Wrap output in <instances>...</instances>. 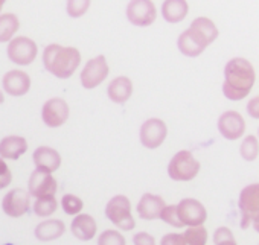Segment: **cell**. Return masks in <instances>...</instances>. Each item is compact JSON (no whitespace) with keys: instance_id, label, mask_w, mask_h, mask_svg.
Returning <instances> with one entry per match:
<instances>
[{"instance_id":"obj_20","label":"cell","mask_w":259,"mask_h":245,"mask_svg":"<svg viewBox=\"0 0 259 245\" xmlns=\"http://www.w3.org/2000/svg\"><path fill=\"white\" fill-rule=\"evenodd\" d=\"M72 234L79 240H92L98 233V224L92 215L79 213L73 218L70 224Z\"/></svg>"},{"instance_id":"obj_24","label":"cell","mask_w":259,"mask_h":245,"mask_svg":"<svg viewBox=\"0 0 259 245\" xmlns=\"http://www.w3.org/2000/svg\"><path fill=\"white\" fill-rule=\"evenodd\" d=\"M20 29V20L16 14H0V43L11 41Z\"/></svg>"},{"instance_id":"obj_5","label":"cell","mask_w":259,"mask_h":245,"mask_svg":"<svg viewBox=\"0 0 259 245\" xmlns=\"http://www.w3.org/2000/svg\"><path fill=\"white\" fill-rule=\"evenodd\" d=\"M201 165L189 150H182L168 163V175L174 181H191L200 174Z\"/></svg>"},{"instance_id":"obj_4","label":"cell","mask_w":259,"mask_h":245,"mask_svg":"<svg viewBox=\"0 0 259 245\" xmlns=\"http://www.w3.org/2000/svg\"><path fill=\"white\" fill-rule=\"evenodd\" d=\"M238 207L241 212V228L247 230L251 225L259 233V183L248 184L239 192Z\"/></svg>"},{"instance_id":"obj_39","label":"cell","mask_w":259,"mask_h":245,"mask_svg":"<svg viewBox=\"0 0 259 245\" xmlns=\"http://www.w3.org/2000/svg\"><path fill=\"white\" fill-rule=\"evenodd\" d=\"M5 245H14V243H5Z\"/></svg>"},{"instance_id":"obj_10","label":"cell","mask_w":259,"mask_h":245,"mask_svg":"<svg viewBox=\"0 0 259 245\" xmlns=\"http://www.w3.org/2000/svg\"><path fill=\"white\" fill-rule=\"evenodd\" d=\"M70 114V107L66 99L63 97H51L43 104L41 108V119L45 125L49 128H60L63 127Z\"/></svg>"},{"instance_id":"obj_28","label":"cell","mask_w":259,"mask_h":245,"mask_svg":"<svg viewBox=\"0 0 259 245\" xmlns=\"http://www.w3.org/2000/svg\"><path fill=\"white\" fill-rule=\"evenodd\" d=\"M61 206H63V210L70 215V216H76L81 213V210L84 209V203L79 197L73 195V193H66L63 195L61 198Z\"/></svg>"},{"instance_id":"obj_9","label":"cell","mask_w":259,"mask_h":245,"mask_svg":"<svg viewBox=\"0 0 259 245\" xmlns=\"http://www.w3.org/2000/svg\"><path fill=\"white\" fill-rule=\"evenodd\" d=\"M126 17L138 28H148L157 19V8L151 0H133L126 7Z\"/></svg>"},{"instance_id":"obj_14","label":"cell","mask_w":259,"mask_h":245,"mask_svg":"<svg viewBox=\"0 0 259 245\" xmlns=\"http://www.w3.org/2000/svg\"><path fill=\"white\" fill-rule=\"evenodd\" d=\"M2 209L11 218H20L26 215L31 209L29 192L22 187L11 189L2 200Z\"/></svg>"},{"instance_id":"obj_19","label":"cell","mask_w":259,"mask_h":245,"mask_svg":"<svg viewBox=\"0 0 259 245\" xmlns=\"http://www.w3.org/2000/svg\"><path fill=\"white\" fill-rule=\"evenodd\" d=\"M133 90H135L133 81L128 76L122 75V76L111 79V82L107 87V96L114 104H125L126 101H130V97H132Z\"/></svg>"},{"instance_id":"obj_23","label":"cell","mask_w":259,"mask_h":245,"mask_svg":"<svg viewBox=\"0 0 259 245\" xmlns=\"http://www.w3.org/2000/svg\"><path fill=\"white\" fill-rule=\"evenodd\" d=\"M189 4L186 0H166L162 5V16L168 23H179L186 19Z\"/></svg>"},{"instance_id":"obj_35","label":"cell","mask_w":259,"mask_h":245,"mask_svg":"<svg viewBox=\"0 0 259 245\" xmlns=\"http://www.w3.org/2000/svg\"><path fill=\"white\" fill-rule=\"evenodd\" d=\"M133 242H135V245H157L156 243V237L153 234L147 233V231L136 233L135 237H133Z\"/></svg>"},{"instance_id":"obj_12","label":"cell","mask_w":259,"mask_h":245,"mask_svg":"<svg viewBox=\"0 0 259 245\" xmlns=\"http://www.w3.org/2000/svg\"><path fill=\"white\" fill-rule=\"evenodd\" d=\"M177 213L183 225L188 227H200L204 225L207 219V210L201 201L195 198H183L177 204Z\"/></svg>"},{"instance_id":"obj_1","label":"cell","mask_w":259,"mask_h":245,"mask_svg":"<svg viewBox=\"0 0 259 245\" xmlns=\"http://www.w3.org/2000/svg\"><path fill=\"white\" fill-rule=\"evenodd\" d=\"M256 82V70L253 64L242 57H235L224 66L223 94L229 101L245 99Z\"/></svg>"},{"instance_id":"obj_16","label":"cell","mask_w":259,"mask_h":245,"mask_svg":"<svg viewBox=\"0 0 259 245\" xmlns=\"http://www.w3.org/2000/svg\"><path fill=\"white\" fill-rule=\"evenodd\" d=\"M32 160H34V165H35V169L38 171H43V172H48V174H54L57 169H60L61 166V154L51 148V146H38L34 154H32Z\"/></svg>"},{"instance_id":"obj_38","label":"cell","mask_w":259,"mask_h":245,"mask_svg":"<svg viewBox=\"0 0 259 245\" xmlns=\"http://www.w3.org/2000/svg\"><path fill=\"white\" fill-rule=\"evenodd\" d=\"M4 5H5V2L4 0H0V13H2V10H4Z\"/></svg>"},{"instance_id":"obj_29","label":"cell","mask_w":259,"mask_h":245,"mask_svg":"<svg viewBox=\"0 0 259 245\" xmlns=\"http://www.w3.org/2000/svg\"><path fill=\"white\" fill-rule=\"evenodd\" d=\"M98 245H126L123 234L119 230H104L98 237Z\"/></svg>"},{"instance_id":"obj_32","label":"cell","mask_w":259,"mask_h":245,"mask_svg":"<svg viewBox=\"0 0 259 245\" xmlns=\"http://www.w3.org/2000/svg\"><path fill=\"white\" fill-rule=\"evenodd\" d=\"M90 4L92 2H89V0H82V2H75V0H70V2H67L66 11L72 19H79L89 11Z\"/></svg>"},{"instance_id":"obj_34","label":"cell","mask_w":259,"mask_h":245,"mask_svg":"<svg viewBox=\"0 0 259 245\" xmlns=\"http://www.w3.org/2000/svg\"><path fill=\"white\" fill-rule=\"evenodd\" d=\"M160 245H186L183 233H166L160 239Z\"/></svg>"},{"instance_id":"obj_37","label":"cell","mask_w":259,"mask_h":245,"mask_svg":"<svg viewBox=\"0 0 259 245\" xmlns=\"http://www.w3.org/2000/svg\"><path fill=\"white\" fill-rule=\"evenodd\" d=\"M5 102V96H4V91L0 90V104H4Z\"/></svg>"},{"instance_id":"obj_3","label":"cell","mask_w":259,"mask_h":245,"mask_svg":"<svg viewBox=\"0 0 259 245\" xmlns=\"http://www.w3.org/2000/svg\"><path fill=\"white\" fill-rule=\"evenodd\" d=\"M45 69L60 79L70 78L81 64V52L73 46L49 44L43 52Z\"/></svg>"},{"instance_id":"obj_21","label":"cell","mask_w":259,"mask_h":245,"mask_svg":"<svg viewBox=\"0 0 259 245\" xmlns=\"http://www.w3.org/2000/svg\"><path fill=\"white\" fill-rule=\"evenodd\" d=\"M28 151V140L22 136H7L0 140V159L19 160Z\"/></svg>"},{"instance_id":"obj_27","label":"cell","mask_w":259,"mask_h":245,"mask_svg":"<svg viewBox=\"0 0 259 245\" xmlns=\"http://www.w3.org/2000/svg\"><path fill=\"white\" fill-rule=\"evenodd\" d=\"M58 209V201L55 197H46V198H38L34 203V212L37 216L48 218L54 215Z\"/></svg>"},{"instance_id":"obj_8","label":"cell","mask_w":259,"mask_h":245,"mask_svg":"<svg viewBox=\"0 0 259 245\" xmlns=\"http://www.w3.org/2000/svg\"><path fill=\"white\" fill-rule=\"evenodd\" d=\"M110 73L108 63L104 55H98L85 63L81 70V85L87 90H93L101 85Z\"/></svg>"},{"instance_id":"obj_33","label":"cell","mask_w":259,"mask_h":245,"mask_svg":"<svg viewBox=\"0 0 259 245\" xmlns=\"http://www.w3.org/2000/svg\"><path fill=\"white\" fill-rule=\"evenodd\" d=\"M11 183H13V172L8 163L4 159H0V190L11 186Z\"/></svg>"},{"instance_id":"obj_30","label":"cell","mask_w":259,"mask_h":245,"mask_svg":"<svg viewBox=\"0 0 259 245\" xmlns=\"http://www.w3.org/2000/svg\"><path fill=\"white\" fill-rule=\"evenodd\" d=\"M160 219H162L163 222H166V224L176 227V228H183V227H185V225L182 224L180 218H179L177 204H169V206L166 204L165 209H163L162 213H160Z\"/></svg>"},{"instance_id":"obj_15","label":"cell","mask_w":259,"mask_h":245,"mask_svg":"<svg viewBox=\"0 0 259 245\" xmlns=\"http://www.w3.org/2000/svg\"><path fill=\"white\" fill-rule=\"evenodd\" d=\"M58 190V183L52 174L43 172L35 169L28 181V192L34 198H46V197H55Z\"/></svg>"},{"instance_id":"obj_17","label":"cell","mask_w":259,"mask_h":245,"mask_svg":"<svg viewBox=\"0 0 259 245\" xmlns=\"http://www.w3.org/2000/svg\"><path fill=\"white\" fill-rule=\"evenodd\" d=\"M4 90L11 96H25L31 90V76L23 70H10L5 73Z\"/></svg>"},{"instance_id":"obj_18","label":"cell","mask_w":259,"mask_h":245,"mask_svg":"<svg viewBox=\"0 0 259 245\" xmlns=\"http://www.w3.org/2000/svg\"><path fill=\"white\" fill-rule=\"evenodd\" d=\"M166 203L160 195L154 193H144L138 203V215L145 221H154L160 218L162 210L165 209Z\"/></svg>"},{"instance_id":"obj_40","label":"cell","mask_w":259,"mask_h":245,"mask_svg":"<svg viewBox=\"0 0 259 245\" xmlns=\"http://www.w3.org/2000/svg\"><path fill=\"white\" fill-rule=\"evenodd\" d=\"M257 134H259V130H257ZM257 137H259V136H257ZM257 140H259V139H257Z\"/></svg>"},{"instance_id":"obj_7","label":"cell","mask_w":259,"mask_h":245,"mask_svg":"<svg viewBox=\"0 0 259 245\" xmlns=\"http://www.w3.org/2000/svg\"><path fill=\"white\" fill-rule=\"evenodd\" d=\"M8 58L17 64V66H29L35 61L37 54H38V47L37 43L26 37V35H20V37H14L10 43H8Z\"/></svg>"},{"instance_id":"obj_13","label":"cell","mask_w":259,"mask_h":245,"mask_svg":"<svg viewBox=\"0 0 259 245\" xmlns=\"http://www.w3.org/2000/svg\"><path fill=\"white\" fill-rule=\"evenodd\" d=\"M245 119L235 110L224 111L218 117V131L227 140H238L245 133Z\"/></svg>"},{"instance_id":"obj_25","label":"cell","mask_w":259,"mask_h":245,"mask_svg":"<svg viewBox=\"0 0 259 245\" xmlns=\"http://www.w3.org/2000/svg\"><path fill=\"white\" fill-rule=\"evenodd\" d=\"M239 154L245 162H254L259 156V140L256 136H245L239 146Z\"/></svg>"},{"instance_id":"obj_11","label":"cell","mask_w":259,"mask_h":245,"mask_svg":"<svg viewBox=\"0 0 259 245\" xmlns=\"http://www.w3.org/2000/svg\"><path fill=\"white\" fill-rule=\"evenodd\" d=\"M141 143L148 150H157L168 137V127L165 120L151 117L145 120L141 127Z\"/></svg>"},{"instance_id":"obj_26","label":"cell","mask_w":259,"mask_h":245,"mask_svg":"<svg viewBox=\"0 0 259 245\" xmlns=\"http://www.w3.org/2000/svg\"><path fill=\"white\" fill-rule=\"evenodd\" d=\"M183 237L186 245H206L209 234L206 227L200 225V227H188L186 231L183 233Z\"/></svg>"},{"instance_id":"obj_22","label":"cell","mask_w":259,"mask_h":245,"mask_svg":"<svg viewBox=\"0 0 259 245\" xmlns=\"http://www.w3.org/2000/svg\"><path fill=\"white\" fill-rule=\"evenodd\" d=\"M64 233H66V225L60 219H46V221L40 222L34 230L35 237L41 242L55 240V239L61 237Z\"/></svg>"},{"instance_id":"obj_36","label":"cell","mask_w":259,"mask_h":245,"mask_svg":"<svg viewBox=\"0 0 259 245\" xmlns=\"http://www.w3.org/2000/svg\"><path fill=\"white\" fill-rule=\"evenodd\" d=\"M247 113L253 119H259V96H254L247 104Z\"/></svg>"},{"instance_id":"obj_2","label":"cell","mask_w":259,"mask_h":245,"mask_svg":"<svg viewBox=\"0 0 259 245\" xmlns=\"http://www.w3.org/2000/svg\"><path fill=\"white\" fill-rule=\"evenodd\" d=\"M218 35L220 31L213 20L209 17H197L192 20L191 26L179 35L177 47L185 57L197 58L218 38Z\"/></svg>"},{"instance_id":"obj_31","label":"cell","mask_w":259,"mask_h":245,"mask_svg":"<svg viewBox=\"0 0 259 245\" xmlns=\"http://www.w3.org/2000/svg\"><path fill=\"white\" fill-rule=\"evenodd\" d=\"M213 243L215 245H238L233 231L229 227H218L213 233Z\"/></svg>"},{"instance_id":"obj_6","label":"cell","mask_w":259,"mask_h":245,"mask_svg":"<svg viewBox=\"0 0 259 245\" xmlns=\"http://www.w3.org/2000/svg\"><path fill=\"white\" fill-rule=\"evenodd\" d=\"M105 216L120 230L130 231L136 227V221L132 213V201L125 195L113 197L105 206Z\"/></svg>"}]
</instances>
